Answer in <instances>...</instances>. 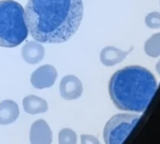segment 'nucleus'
Here are the masks:
<instances>
[{
    "mask_svg": "<svg viewBox=\"0 0 160 144\" xmlns=\"http://www.w3.org/2000/svg\"><path fill=\"white\" fill-rule=\"evenodd\" d=\"M84 12L82 0H28L26 24L31 37L41 43H61L78 30Z\"/></svg>",
    "mask_w": 160,
    "mask_h": 144,
    "instance_id": "nucleus-1",
    "label": "nucleus"
},
{
    "mask_svg": "<svg viewBox=\"0 0 160 144\" xmlns=\"http://www.w3.org/2000/svg\"><path fill=\"white\" fill-rule=\"evenodd\" d=\"M157 90V81L149 70L127 66L118 70L109 80L108 92L113 104L121 110L142 113Z\"/></svg>",
    "mask_w": 160,
    "mask_h": 144,
    "instance_id": "nucleus-2",
    "label": "nucleus"
},
{
    "mask_svg": "<svg viewBox=\"0 0 160 144\" xmlns=\"http://www.w3.org/2000/svg\"><path fill=\"white\" fill-rule=\"evenodd\" d=\"M28 33L23 6L14 0H0V46L16 47Z\"/></svg>",
    "mask_w": 160,
    "mask_h": 144,
    "instance_id": "nucleus-3",
    "label": "nucleus"
},
{
    "mask_svg": "<svg viewBox=\"0 0 160 144\" xmlns=\"http://www.w3.org/2000/svg\"><path fill=\"white\" fill-rule=\"evenodd\" d=\"M139 120V116L131 113L114 115L106 123L104 140L106 144H122Z\"/></svg>",
    "mask_w": 160,
    "mask_h": 144,
    "instance_id": "nucleus-4",
    "label": "nucleus"
},
{
    "mask_svg": "<svg viewBox=\"0 0 160 144\" xmlns=\"http://www.w3.org/2000/svg\"><path fill=\"white\" fill-rule=\"evenodd\" d=\"M58 78L57 69L50 64H45L37 68L30 77V82L33 88L42 90L51 88Z\"/></svg>",
    "mask_w": 160,
    "mask_h": 144,
    "instance_id": "nucleus-5",
    "label": "nucleus"
},
{
    "mask_svg": "<svg viewBox=\"0 0 160 144\" xmlns=\"http://www.w3.org/2000/svg\"><path fill=\"white\" fill-rule=\"evenodd\" d=\"M59 93L65 100H76L83 93L82 82L73 75L65 76L59 83Z\"/></svg>",
    "mask_w": 160,
    "mask_h": 144,
    "instance_id": "nucleus-6",
    "label": "nucleus"
},
{
    "mask_svg": "<svg viewBox=\"0 0 160 144\" xmlns=\"http://www.w3.org/2000/svg\"><path fill=\"white\" fill-rule=\"evenodd\" d=\"M53 133L44 120H37L33 122L29 132L30 144H51Z\"/></svg>",
    "mask_w": 160,
    "mask_h": 144,
    "instance_id": "nucleus-7",
    "label": "nucleus"
},
{
    "mask_svg": "<svg viewBox=\"0 0 160 144\" xmlns=\"http://www.w3.org/2000/svg\"><path fill=\"white\" fill-rule=\"evenodd\" d=\"M44 54L45 51L43 45L37 41L28 42L21 49V56L28 64L34 65L41 62L44 57Z\"/></svg>",
    "mask_w": 160,
    "mask_h": 144,
    "instance_id": "nucleus-8",
    "label": "nucleus"
},
{
    "mask_svg": "<svg viewBox=\"0 0 160 144\" xmlns=\"http://www.w3.org/2000/svg\"><path fill=\"white\" fill-rule=\"evenodd\" d=\"M20 115L18 105L12 100L0 102V124L8 125L14 122Z\"/></svg>",
    "mask_w": 160,
    "mask_h": 144,
    "instance_id": "nucleus-9",
    "label": "nucleus"
},
{
    "mask_svg": "<svg viewBox=\"0 0 160 144\" xmlns=\"http://www.w3.org/2000/svg\"><path fill=\"white\" fill-rule=\"evenodd\" d=\"M129 51H122L114 46H107L103 48L100 53V60L105 66H114L122 62L126 57Z\"/></svg>",
    "mask_w": 160,
    "mask_h": 144,
    "instance_id": "nucleus-10",
    "label": "nucleus"
},
{
    "mask_svg": "<svg viewBox=\"0 0 160 144\" xmlns=\"http://www.w3.org/2000/svg\"><path fill=\"white\" fill-rule=\"evenodd\" d=\"M23 107L24 110L31 115L45 113L48 110L47 102L37 95H28L23 99Z\"/></svg>",
    "mask_w": 160,
    "mask_h": 144,
    "instance_id": "nucleus-11",
    "label": "nucleus"
},
{
    "mask_svg": "<svg viewBox=\"0 0 160 144\" xmlns=\"http://www.w3.org/2000/svg\"><path fill=\"white\" fill-rule=\"evenodd\" d=\"M144 50L145 53L152 57L160 56V32L152 35L146 41Z\"/></svg>",
    "mask_w": 160,
    "mask_h": 144,
    "instance_id": "nucleus-12",
    "label": "nucleus"
},
{
    "mask_svg": "<svg viewBox=\"0 0 160 144\" xmlns=\"http://www.w3.org/2000/svg\"><path fill=\"white\" fill-rule=\"evenodd\" d=\"M76 133L70 128H63L58 133V144H76Z\"/></svg>",
    "mask_w": 160,
    "mask_h": 144,
    "instance_id": "nucleus-13",
    "label": "nucleus"
},
{
    "mask_svg": "<svg viewBox=\"0 0 160 144\" xmlns=\"http://www.w3.org/2000/svg\"><path fill=\"white\" fill-rule=\"evenodd\" d=\"M145 23L150 28H160V13L151 12L145 18Z\"/></svg>",
    "mask_w": 160,
    "mask_h": 144,
    "instance_id": "nucleus-14",
    "label": "nucleus"
},
{
    "mask_svg": "<svg viewBox=\"0 0 160 144\" xmlns=\"http://www.w3.org/2000/svg\"><path fill=\"white\" fill-rule=\"evenodd\" d=\"M81 144H100L97 137L92 135H81Z\"/></svg>",
    "mask_w": 160,
    "mask_h": 144,
    "instance_id": "nucleus-15",
    "label": "nucleus"
},
{
    "mask_svg": "<svg viewBox=\"0 0 160 144\" xmlns=\"http://www.w3.org/2000/svg\"><path fill=\"white\" fill-rule=\"evenodd\" d=\"M156 71H157V73L160 75V60L157 62V64H156Z\"/></svg>",
    "mask_w": 160,
    "mask_h": 144,
    "instance_id": "nucleus-16",
    "label": "nucleus"
}]
</instances>
